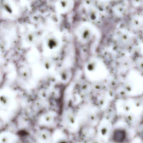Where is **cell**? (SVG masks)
<instances>
[{
    "label": "cell",
    "mask_w": 143,
    "mask_h": 143,
    "mask_svg": "<svg viewBox=\"0 0 143 143\" xmlns=\"http://www.w3.org/2000/svg\"><path fill=\"white\" fill-rule=\"evenodd\" d=\"M59 3V5H61L60 7L61 6V8H62L63 10L64 9V10H66L69 8L70 3L69 0H60Z\"/></svg>",
    "instance_id": "cell-2"
},
{
    "label": "cell",
    "mask_w": 143,
    "mask_h": 143,
    "mask_svg": "<svg viewBox=\"0 0 143 143\" xmlns=\"http://www.w3.org/2000/svg\"><path fill=\"white\" fill-rule=\"evenodd\" d=\"M36 139L39 143H52V136L49 129L43 128L36 134Z\"/></svg>",
    "instance_id": "cell-1"
}]
</instances>
